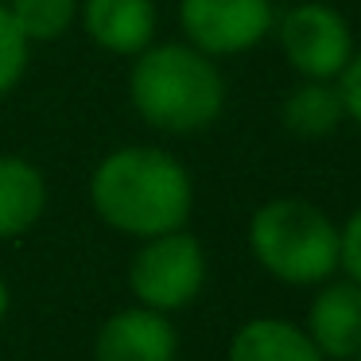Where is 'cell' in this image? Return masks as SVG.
Segmentation results:
<instances>
[{"label": "cell", "mask_w": 361, "mask_h": 361, "mask_svg": "<svg viewBox=\"0 0 361 361\" xmlns=\"http://www.w3.org/2000/svg\"><path fill=\"white\" fill-rule=\"evenodd\" d=\"M86 195L97 221L136 241L187 229L195 210L187 164L159 144H121L105 152L90 171Z\"/></svg>", "instance_id": "6da1fadb"}, {"label": "cell", "mask_w": 361, "mask_h": 361, "mask_svg": "<svg viewBox=\"0 0 361 361\" xmlns=\"http://www.w3.org/2000/svg\"><path fill=\"white\" fill-rule=\"evenodd\" d=\"M226 74L218 59L183 39L152 43L128 66V105L164 136H198L226 113Z\"/></svg>", "instance_id": "7a4b0ae2"}, {"label": "cell", "mask_w": 361, "mask_h": 361, "mask_svg": "<svg viewBox=\"0 0 361 361\" xmlns=\"http://www.w3.org/2000/svg\"><path fill=\"white\" fill-rule=\"evenodd\" d=\"M245 241L252 260L288 288H319L338 272V226L307 198L280 195L260 202L249 218Z\"/></svg>", "instance_id": "3957f363"}, {"label": "cell", "mask_w": 361, "mask_h": 361, "mask_svg": "<svg viewBox=\"0 0 361 361\" xmlns=\"http://www.w3.org/2000/svg\"><path fill=\"white\" fill-rule=\"evenodd\" d=\"M206 288V249L190 229L140 241L128 260V291L140 307L175 314L190 307Z\"/></svg>", "instance_id": "277c9868"}, {"label": "cell", "mask_w": 361, "mask_h": 361, "mask_svg": "<svg viewBox=\"0 0 361 361\" xmlns=\"http://www.w3.org/2000/svg\"><path fill=\"white\" fill-rule=\"evenodd\" d=\"M288 66L307 82H338L353 59L350 20L322 0H303L276 16L272 27Z\"/></svg>", "instance_id": "5b68a950"}, {"label": "cell", "mask_w": 361, "mask_h": 361, "mask_svg": "<svg viewBox=\"0 0 361 361\" xmlns=\"http://www.w3.org/2000/svg\"><path fill=\"white\" fill-rule=\"evenodd\" d=\"M183 43L210 59L257 51L276 27L272 0H179L175 8Z\"/></svg>", "instance_id": "8992f818"}, {"label": "cell", "mask_w": 361, "mask_h": 361, "mask_svg": "<svg viewBox=\"0 0 361 361\" xmlns=\"http://www.w3.org/2000/svg\"><path fill=\"white\" fill-rule=\"evenodd\" d=\"M179 357V334L171 314L152 307H125L113 311L94 334V361H175Z\"/></svg>", "instance_id": "52a82bcc"}, {"label": "cell", "mask_w": 361, "mask_h": 361, "mask_svg": "<svg viewBox=\"0 0 361 361\" xmlns=\"http://www.w3.org/2000/svg\"><path fill=\"white\" fill-rule=\"evenodd\" d=\"M78 27L97 51L113 59H136L159 35L156 0H82Z\"/></svg>", "instance_id": "ba28073f"}, {"label": "cell", "mask_w": 361, "mask_h": 361, "mask_svg": "<svg viewBox=\"0 0 361 361\" xmlns=\"http://www.w3.org/2000/svg\"><path fill=\"white\" fill-rule=\"evenodd\" d=\"M303 330L326 361H353L361 353V283L326 280L307 307Z\"/></svg>", "instance_id": "9c48e42d"}, {"label": "cell", "mask_w": 361, "mask_h": 361, "mask_svg": "<svg viewBox=\"0 0 361 361\" xmlns=\"http://www.w3.org/2000/svg\"><path fill=\"white\" fill-rule=\"evenodd\" d=\"M47 179L27 156L0 152V241L32 233L47 214Z\"/></svg>", "instance_id": "30bf717a"}, {"label": "cell", "mask_w": 361, "mask_h": 361, "mask_svg": "<svg viewBox=\"0 0 361 361\" xmlns=\"http://www.w3.org/2000/svg\"><path fill=\"white\" fill-rule=\"evenodd\" d=\"M226 361H326L299 322L260 314L233 330Z\"/></svg>", "instance_id": "8fae6325"}, {"label": "cell", "mask_w": 361, "mask_h": 361, "mask_svg": "<svg viewBox=\"0 0 361 361\" xmlns=\"http://www.w3.org/2000/svg\"><path fill=\"white\" fill-rule=\"evenodd\" d=\"M280 121L299 140H322V136H330L345 121L342 94H338L334 82L299 78V86H291L280 102Z\"/></svg>", "instance_id": "7c38bea8"}, {"label": "cell", "mask_w": 361, "mask_h": 361, "mask_svg": "<svg viewBox=\"0 0 361 361\" xmlns=\"http://www.w3.org/2000/svg\"><path fill=\"white\" fill-rule=\"evenodd\" d=\"M32 47L59 43L78 27V8L82 0H4Z\"/></svg>", "instance_id": "4fadbf2b"}, {"label": "cell", "mask_w": 361, "mask_h": 361, "mask_svg": "<svg viewBox=\"0 0 361 361\" xmlns=\"http://www.w3.org/2000/svg\"><path fill=\"white\" fill-rule=\"evenodd\" d=\"M32 51L35 47L16 27L8 4L0 0V102L20 90V82H24V74H27V63H32Z\"/></svg>", "instance_id": "5bb4252c"}, {"label": "cell", "mask_w": 361, "mask_h": 361, "mask_svg": "<svg viewBox=\"0 0 361 361\" xmlns=\"http://www.w3.org/2000/svg\"><path fill=\"white\" fill-rule=\"evenodd\" d=\"M338 268L345 280L361 283V206L338 226Z\"/></svg>", "instance_id": "9a60e30c"}, {"label": "cell", "mask_w": 361, "mask_h": 361, "mask_svg": "<svg viewBox=\"0 0 361 361\" xmlns=\"http://www.w3.org/2000/svg\"><path fill=\"white\" fill-rule=\"evenodd\" d=\"M338 94H342V109H345V121L361 128V51H353L350 66L338 74Z\"/></svg>", "instance_id": "2e32d148"}, {"label": "cell", "mask_w": 361, "mask_h": 361, "mask_svg": "<svg viewBox=\"0 0 361 361\" xmlns=\"http://www.w3.org/2000/svg\"><path fill=\"white\" fill-rule=\"evenodd\" d=\"M8 311H12V291H8V283H4V276H0V322L8 319Z\"/></svg>", "instance_id": "e0dca14e"}, {"label": "cell", "mask_w": 361, "mask_h": 361, "mask_svg": "<svg viewBox=\"0 0 361 361\" xmlns=\"http://www.w3.org/2000/svg\"><path fill=\"white\" fill-rule=\"evenodd\" d=\"M353 361H361V353H357V357H353Z\"/></svg>", "instance_id": "ac0fdd59"}]
</instances>
